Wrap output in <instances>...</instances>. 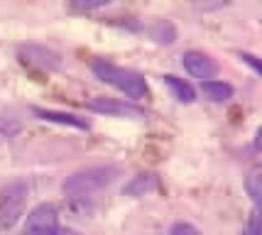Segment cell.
<instances>
[{"instance_id": "6da1fadb", "label": "cell", "mask_w": 262, "mask_h": 235, "mask_svg": "<svg viewBox=\"0 0 262 235\" xmlns=\"http://www.w3.org/2000/svg\"><path fill=\"white\" fill-rule=\"evenodd\" d=\"M91 71L101 78L103 83H108V86H113V89L123 91V93L130 96V98H145V96H147V83H145V78L140 76V74H135V71H130V69L115 67V64L105 61V59H98V61L91 64Z\"/></svg>"}, {"instance_id": "8992f818", "label": "cell", "mask_w": 262, "mask_h": 235, "mask_svg": "<svg viewBox=\"0 0 262 235\" xmlns=\"http://www.w3.org/2000/svg\"><path fill=\"white\" fill-rule=\"evenodd\" d=\"M184 69L194 78H204V81H211V78H216V74H218L216 61L208 54H204V52H196V49L184 54Z\"/></svg>"}, {"instance_id": "2e32d148", "label": "cell", "mask_w": 262, "mask_h": 235, "mask_svg": "<svg viewBox=\"0 0 262 235\" xmlns=\"http://www.w3.org/2000/svg\"><path fill=\"white\" fill-rule=\"evenodd\" d=\"M76 8L81 10H96V8H103V5H108V3H113V0H71Z\"/></svg>"}, {"instance_id": "5b68a950", "label": "cell", "mask_w": 262, "mask_h": 235, "mask_svg": "<svg viewBox=\"0 0 262 235\" xmlns=\"http://www.w3.org/2000/svg\"><path fill=\"white\" fill-rule=\"evenodd\" d=\"M89 111L101 113V115H113V118H142L145 113L137 105L125 101H115V98H96L89 101Z\"/></svg>"}, {"instance_id": "4fadbf2b", "label": "cell", "mask_w": 262, "mask_h": 235, "mask_svg": "<svg viewBox=\"0 0 262 235\" xmlns=\"http://www.w3.org/2000/svg\"><path fill=\"white\" fill-rule=\"evenodd\" d=\"M245 191L257 206H262V172H250L245 177Z\"/></svg>"}, {"instance_id": "7c38bea8", "label": "cell", "mask_w": 262, "mask_h": 235, "mask_svg": "<svg viewBox=\"0 0 262 235\" xmlns=\"http://www.w3.org/2000/svg\"><path fill=\"white\" fill-rule=\"evenodd\" d=\"M152 37H155L160 45H171V42L177 39V30H174V25L167 23V20H157L155 27H152Z\"/></svg>"}, {"instance_id": "9c48e42d", "label": "cell", "mask_w": 262, "mask_h": 235, "mask_svg": "<svg viewBox=\"0 0 262 235\" xmlns=\"http://www.w3.org/2000/svg\"><path fill=\"white\" fill-rule=\"evenodd\" d=\"M160 189V177L157 174H137L133 179L127 181L125 186H123V194L130 196V199H140V196H147L152 191Z\"/></svg>"}, {"instance_id": "30bf717a", "label": "cell", "mask_w": 262, "mask_h": 235, "mask_svg": "<svg viewBox=\"0 0 262 235\" xmlns=\"http://www.w3.org/2000/svg\"><path fill=\"white\" fill-rule=\"evenodd\" d=\"M164 86L174 93V98H179L182 103H194L196 101V89L179 76H164Z\"/></svg>"}, {"instance_id": "5bb4252c", "label": "cell", "mask_w": 262, "mask_h": 235, "mask_svg": "<svg viewBox=\"0 0 262 235\" xmlns=\"http://www.w3.org/2000/svg\"><path fill=\"white\" fill-rule=\"evenodd\" d=\"M233 0H194V8L199 12H213V10H221V8H226L230 5Z\"/></svg>"}, {"instance_id": "ffe728a7", "label": "cell", "mask_w": 262, "mask_h": 235, "mask_svg": "<svg viewBox=\"0 0 262 235\" xmlns=\"http://www.w3.org/2000/svg\"><path fill=\"white\" fill-rule=\"evenodd\" d=\"M257 225H260V228H262V218H260V223H257Z\"/></svg>"}, {"instance_id": "9a60e30c", "label": "cell", "mask_w": 262, "mask_h": 235, "mask_svg": "<svg viewBox=\"0 0 262 235\" xmlns=\"http://www.w3.org/2000/svg\"><path fill=\"white\" fill-rule=\"evenodd\" d=\"M169 235H201V230H199L196 225H191V223H184V221H179V223L171 225Z\"/></svg>"}, {"instance_id": "e0dca14e", "label": "cell", "mask_w": 262, "mask_h": 235, "mask_svg": "<svg viewBox=\"0 0 262 235\" xmlns=\"http://www.w3.org/2000/svg\"><path fill=\"white\" fill-rule=\"evenodd\" d=\"M240 59H243L248 67L255 69V71H257V74L262 76V59H260V56H255V54H240Z\"/></svg>"}, {"instance_id": "8fae6325", "label": "cell", "mask_w": 262, "mask_h": 235, "mask_svg": "<svg viewBox=\"0 0 262 235\" xmlns=\"http://www.w3.org/2000/svg\"><path fill=\"white\" fill-rule=\"evenodd\" d=\"M201 91H204L211 101H216V103H226V101H230V98H233V86H230V83H226V81H216V78L204 81Z\"/></svg>"}, {"instance_id": "7a4b0ae2", "label": "cell", "mask_w": 262, "mask_h": 235, "mask_svg": "<svg viewBox=\"0 0 262 235\" xmlns=\"http://www.w3.org/2000/svg\"><path fill=\"white\" fill-rule=\"evenodd\" d=\"M118 177V167L113 164H101V167H89L81 169L76 174H71L67 181H64V194L69 199H83L89 194H96V191L105 189L111 181Z\"/></svg>"}, {"instance_id": "d6986e66", "label": "cell", "mask_w": 262, "mask_h": 235, "mask_svg": "<svg viewBox=\"0 0 262 235\" xmlns=\"http://www.w3.org/2000/svg\"><path fill=\"white\" fill-rule=\"evenodd\" d=\"M255 147H257V149H262V127L257 130V135H255Z\"/></svg>"}, {"instance_id": "ac0fdd59", "label": "cell", "mask_w": 262, "mask_h": 235, "mask_svg": "<svg viewBox=\"0 0 262 235\" xmlns=\"http://www.w3.org/2000/svg\"><path fill=\"white\" fill-rule=\"evenodd\" d=\"M42 235H79L76 230H71V228H61V225H57L54 230H49V233H42Z\"/></svg>"}, {"instance_id": "277c9868", "label": "cell", "mask_w": 262, "mask_h": 235, "mask_svg": "<svg viewBox=\"0 0 262 235\" xmlns=\"http://www.w3.org/2000/svg\"><path fill=\"white\" fill-rule=\"evenodd\" d=\"M59 225V213L52 203H39L37 208L30 211L27 223H25V235H42L49 233Z\"/></svg>"}, {"instance_id": "ba28073f", "label": "cell", "mask_w": 262, "mask_h": 235, "mask_svg": "<svg viewBox=\"0 0 262 235\" xmlns=\"http://www.w3.org/2000/svg\"><path fill=\"white\" fill-rule=\"evenodd\" d=\"M32 113L39 118V120H47V123H57V125H67V127H79V130H89L91 125L86 123L79 115H71V113H61V111H49V108H39V105H32Z\"/></svg>"}, {"instance_id": "3957f363", "label": "cell", "mask_w": 262, "mask_h": 235, "mask_svg": "<svg viewBox=\"0 0 262 235\" xmlns=\"http://www.w3.org/2000/svg\"><path fill=\"white\" fill-rule=\"evenodd\" d=\"M25 203H27V186L15 181L10 186L0 191V228L8 230L20 221L25 213Z\"/></svg>"}, {"instance_id": "52a82bcc", "label": "cell", "mask_w": 262, "mask_h": 235, "mask_svg": "<svg viewBox=\"0 0 262 235\" xmlns=\"http://www.w3.org/2000/svg\"><path fill=\"white\" fill-rule=\"evenodd\" d=\"M20 56H23L25 64H32V67H39L45 71H52V69L59 67V54H54L52 49L47 47H34V45H27L20 49Z\"/></svg>"}]
</instances>
